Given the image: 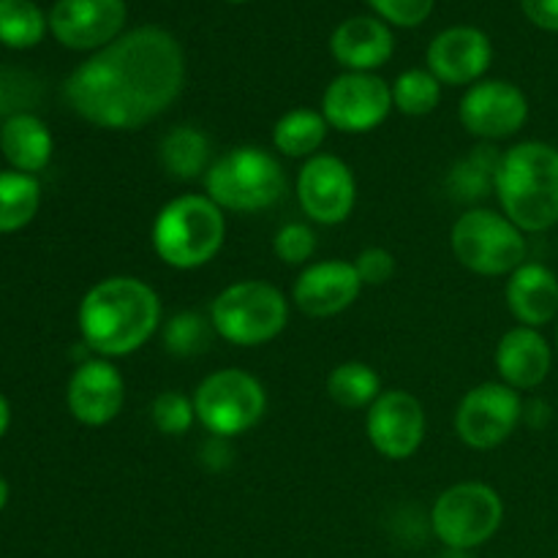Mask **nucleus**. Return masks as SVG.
Returning a JSON list of instances; mask_svg holds the SVG:
<instances>
[{
    "instance_id": "obj_30",
    "label": "nucleus",
    "mask_w": 558,
    "mask_h": 558,
    "mask_svg": "<svg viewBox=\"0 0 558 558\" xmlns=\"http://www.w3.org/2000/svg\"><path fill=\"white\" fill-rule=\"evenodd\" d=\"M210 322L202 319L199 314H191V311L174 314L163 325V347L174 357H194V354L205 352L207 341H210Z\"/></svg>"
},
{
    "instance_id": "obj_38",
    "label": "nucleus",
    "mask_w": 558,
    "mask_h": 558,
    "mask_svg": "<svg viewBox=\"0 0 558 558\" xmlns=\"http://www.w3.org/2000/svg\"><path fill=\"white\" fill-rule=\"evenodd\" d=\"M229 3H243V0H229Z\"/></svg>"
},
{
    "instance_id": "obj_28",
    "label": "nucleus",
    "mask_w": 558,
    "mask_h": 558,
    "mask_svg": "<svg viewBox=\"0 0 558 558\" xmlns=\"http://www.w3.org/2000/svg\"><path fill=\"white\" fill-rule=\"evenodd\" d=\"M441 101V82L430 71L412 69L403 71L392 82V107L409 118H423L430 114Z\"/></svg>"
},
{
    "instance_id": "obj_25",
    "label": "nucleus",
    "mask_w": 558,
    "mask_h": 558,
    "mask_svg": "<svg viewBox=\"0 0 558 558\" xmlns=\"http://www.w3.org/2000/svg\"><path fill=\"white\" fill-rule=\"evenodd\" d=\"M381 392L379 374L368 363H341L327 376V396L341 409H371Z\"/></svg>"
},
{
    "instance_id": "obj_3",
    "label": "nucleus",
    "mask_w": 558,
    "mask_h": 558,
    "mask_svg": "<svg viewBox=\"0 0 558 558\" xmlns=\"http://www.w3.org/2000/svg\"><path fill=\"white\" fill-rule=\"evenodd\" d=\"M501 213L521 232H548L558 223V147L529 140L501 153L496 172Z\"/></svg>"
},
{
    "instance_id": "obj_34",
    "label": "nucleus",
    "mask_w": 558,
    "mask_h": 558,
    "mask_svg": "<svg viewBox=\"0 0 558 558\" xmlns=\"http://www.w3.org/2000/svg\"><path fill=\"white\" fill-rule=\"evenodd\" d=\"M354 270H357L363 287H381L396 272V259L385 248H365L360 251L357 262H354Z\"/></svg>"
},
{
    "instance_id": "obj_33",
    "label": "nucleus",
    "mask_w": 558,
    "mask_h": 558,
    "mask_svg": "<svg viewBox=\"0 0 558 558\" xmlns=\"http://www.w3.org/2000/svg\"><path fill=\"white\" fill-rule=\"evenodd\" d=\"M371 9L398 27H417L428 20L436 0H368Z\"/></svg>"
},
{
    "instance_id": "obj_17",
    "label": "nucleus",
    "mask_w": 558,
    "mask_h": 558,
    "mask_svg": "<svg viewBox=\"0 0 558 558\" xmlns=\"http://www.w3.org/2000/svg\"><path fill=\"white\" fill-rule=\"evenodd\" d=\"M363 292L354 265L341 259H327L308 265L298 276L292 289V300L305 316L325 319L347 311Z\"/></svg>"
},
{
    "instance_id": "obj_36",
    "label": "nucleus",
    "mask_w": 558,
    "mask_h": 558,
    "mask_svg": "<svg viewBox=\"0 0 558 558\" xmlns=\"http://www.w3.org/2000/svg\"><path fill=\"white\" fill-rule=\"evenodd\" d=\"M9 423H11V409H9V401H5L3 396H0V436L9 430Z\"/></svg>"
},
{
    "instance_id": "obj_24",
    "label": "nucleus",
    "mask_w": 558,
    "mask_h": 558,
    "mask_svg": "<svg viewBox=\"0 0 558 558\" xmlns=\"http://www.w3.org/2000/svg\"><path fill=\"white\" fill-rule=\"evenodd\" d=\"M327 120L316 109H292L272 125V145L281 156L314 158L327 140Z\"/></svg>"
},
{
    "instance_id": "obj_16",
    "label": "nucleus",
    "mask_w": 558,
    "mask_h": 558,
    "mask_svg": "<svg viewBox=\"0 0 558 558\" xmlns=\"http://www.w3.org/2000/svg\"><path fill=\"white\" fill-rule=\"evenodd\" d=\"M69 412L82 425H107L123 412L125 379L109 360H85L69 381Z\"/></svg>"
},
{
    "instance_id": "obj_18",
    "label": "nucleus",
    "mask_w": 558,
    "mask_h": 558,
    "mask_svg": "<svg viewBox=\"0 0 558 558\" xmlns=\"http://www.w3.org/2000/svg\"><path fill=\"white\" fill-rule=\"evenodd\" d=\"M490 60V38L469 25L441 31L428 47V71L445 85H477Z\"/></svg>"
},
{
    "instance_id": "obj_5",
    "label": "nucleus",
    "mask_w": 558,
    "mask_h": 558,
    "mask_svg": "<svg viewBox=\"0 0 558 558\" xmlns=\"http://www.w3.org/2000/svg\"><path fill=\"white\" fill-rule=\"evenodd\" d=\"M205 191L221 210H270L287 191V174L270 150L256 145L234 147L210 163Z\"/></svg>"
},
{
    "instance_id": "obj_13",
    "label": "nucleus",
    "mask_w": 558,
    "mask_h": 558,
    "mask_svg": "<svg viewBox=\"0 0 558 558\" xmlns=\"http://www.w3.org/2000/svg\"><path fill=\"white\" fill-rule=\"evenodd\" d=\"M368 441L387 461H407L425 439V409L412 392L385 390L365 417Z\"/></svg>"
},
{
    "instance_id": "obj_1",
    "label": "nucleus",
    "mask_w": 558,
    "mask_h": 558,
    "mask_svg": "<svg viewBox=\"0 0 558 558\" xmlns=\"http://www.w3.org/2000/svg\"><path fill=\"white\" fill-rule=\"evenodd\" d=\"M185 85V54L161 27H136L93 52L65 82L71 109L109 131H136L167 112Z\"/></svg>"
},
{
    "instance_id": "obj_15",
    "label": "nucleus",
    "mask_w": 558,
    "mask_h": 558,
    "mask_svg": "<svg viewBox=\"0 0 558 558\" xmlns=\"http://www.w3.org/2000/svg\"><path fill=\"white\" fill-rule=\"evenodd\" d=\"M125 25L123 0H58L49 14L54 38L69 49H104Z\"/></svg>"
},
{
    "instance_id": "obj_11",
    "label": "nucleus",
    "mask_w": 558,
    "mask_h": 558,
    "mask_svg": "<svg viewBox=\"0 0 558 558\" xmlns=\"http://www.w3.org/2000/svg\"><path fill=\"white\" fill-rule=\"evenodd\" d=\"M523 420V403L518 390L505 381H485L463 396L456 412V430L472 450H494L515 434Z\"/></svg>"
},
{
    "instance_id": "obj_32",
    "label": "nucleus",
    "mask_w": 558,
    "mask_h": 558,
    "mask_svg": "<svg viewBox=\"0 0 558 558\" xmlns=\"http://www.w3.org/2000/svg\"><path fill=\"white\" fill-rule=\"evenodd\" d=\"M272 251L287 265H308L316 254V232L308 223H287L272 238Z\"/></svg>"
},
{
    "instance_id": "obj_6",
    "label": "nucleus",
    "mask_w": 558,
    "mask_h": 558,
    "mask_svg": "<svg viewBox=\"0 0 558 558\" xmlns=\"http://www.w3.org/2000/svg\"><path fill=\"white\" fill-rule=\"evenodd\" d=\"M289 322V303L267 281H238L210 305V325L234 347H262L276 341Z\"/></svg>"
},
{
    "instance_id": "obj_2",
    "label": "nucleus",
    "mask_w": 558,
    "mask_h": 558,
    "mask_svg": "<svg viewBox=\"0 0 558 558\" xmlns=\"http://www.w3.org/2000/svg\"><path fill=\"white\" fill-rule=\"evenodd\" d=\"M158 327H161V300L156 289L142 278H104L87 289L80 303L82 341L104 360L140 352Z\"/></svg>"
},
{
    "instance_id": "obj_7",
    "label": "nucleus",
    "mask_w": 558,
    "mask_h": 558,
    "mask_svg": "<svg viewBox=\"0 0 558 558\" xmlns=\"http://www.w3.org/2000/svg\"><path fill=\"white\" fill-rule=\"evenodd\" d=\"M456 259L477 276H512L526 262V238L505 213L472 207L452 223Z\"/></svg>"
},
{
    "instance_id": "obj_19",
    "label": "nucleus",
    "mask_w": 558,
    "mask_h": 558,
    "mask_svg": "<svg viewBox=\"0 0 558 558\" xmlns=\"http://www.w3.org/2000/svg\"><path fill=\"white\" fill-rule=\"evenodd\" d=\"M496 368L501 381L512 390H534L548 379L554 368V352L545 336L534 327H512L496 347Z\"/></svg>"
},
{
    "instance_id": "obj_4",
    "label": "nucleus",
    "mask_w": 558,
    "mask_h": 558,
    "mask_svg": "<svg viewBox=\"0 0 558 558\" xmlns=\"http://www.w3.org/2000/svg\"><path fill=\"white\" fill-rule=\"evenodd\" d=\"M150 240L163 265L174 270H196L221 251L227 240V218L207 194H183L158 210Z\"/></svg>"
},
{
    "instance_id": "obj_26",
    "label": "nucleus",
    "mask_w": 558,
    "mask_h": 558,
    "mask_svg": "<svg viewBox=\"0 0 558 558\" xmlns=\"http://www.w3.org/2000/svg\"><path fill=\"white\" fill-rule=\"evenodd\" d=\"M41 205V185L33 174L0 172V232L27 227Z\"/></svg>"
},
{
    "instance_id": "obj_37",
    "label": "nucleus",
    "mask_w": 558,
    "mask_h": 558,
    "mask_svg": "<svg viewBox=\"0 0 558 558\" xmlns=\"http://www.w3.org/2000/svg\"><path fill=\"white\" fill-rule=\"evenodd\" d=\"M5 501H9V485H5V480L0 477V510L5 507Z\"/></svg>"
},
{
    "instance_id": "obj_10",
    "label": "nucleus",
    "mask_w": 558,
    "mask_h": 558,
    "mask_svg": "<svg viewBox=\"0 0 558 558\" xmlns=\"http://www.w3.org/2000/svg\"><path fill=\"white\" fill-rule=\"evenodd\" d=\"M392 87L368 71H347L327 85L322 114L330 129L343 134H365L390 118Z\"/></svg>"
},
{
    "instance_id": "obj_39",
    "label": "nucleus",
    "mask_w": 558,
    "mask_h": 558,
    "mask_svg": "<svg viewBox=\"0 0 558 558\" xmlns=\"http://www.w3.org/2000/svg\"><path fill=\"white\" fill-rule=\"evenodd\" d=\"M556 347H558V332H556Z\"/></svg>"
},
{
    "instance_id": "obj_27",
    "label": "nucleus",
    "mask_w": 558,
    "mask_h": 558,
    "mask_svg": "<svg viewBox=\"0 0 558 558\" xmlns=\"http://www.w3.org/2000/svg\"><path fill=\"white\" fill-rule=\"evenodd\" d=\"M501 156L490 145L477 147L472 156L463 158L461 163H456L447 178L452 196L461 202H474L488 196L490 191H496V172H499Z\"/></svg>"
},
{
    "instance_id": "obj_8",
    "label": "nucleus",
    "mask_w": 558,
    "mask_h": 558,
    "mask_svg": "<svg viewBox=\"0 0 558 558\" xmlns=\"http://www.w3.org/2000/svg\"><path fill=\"white\" fill-rule=\"evenodd\" d=\"M267 392L256 376L240 368H223L205 376L194 392V412L210 436L232 439L262 420Z\"/></svg>"
},
{
    "instance_id": "obj_35",
    "label": "nucleus",
    "mask_w": 558,
    "mask_h": 558,
    "mask_svg": "<svg viewBox=\"0 0 558 558\" xmlns=\"http://www.w3.org/2000/svg\"><path fill=\"white\" fill-rule=\"evenodd\" d=\"M529 20L543 31L558 33V0H521Z\"/></svg>"
},
{
    "instance_id": "obj_12",
    "label": "nucleus",
    "mask_w": 558,
    "mask_h": 558,
    "mask_svg": "<svg viewBox=\"0 0 558 558\" xmlns=\"http://www.w3.org/2000/svg\"><path fill=\"white\" fill-rule=\"evenodd\" d=\"M298 199L311 221L338 227L352 216L357 202V180L352 167L330 153H316L298 174Z\"/></svg>"
},
{
    "instance_id": "obj_21",
    "label": "nucleus",
    "mask_w": 558,
    "mask_h": 558,
    "mask_svg": "<svg viewBox=\"0 0 558 558\" xmlns=\"http://www.w3.org/2000/svg\"><path fill=\"white\" fill-rule=\"evenodd\" d=\"M507 305L523 327L539 330L558 314V278L539 262H523L507 281Z\"/></svg>"
},
{
    "instance_id": "obj_14",
    "label": "nucleus",
    "mask_w": 558,
    "mask_h": 558,
    "mask_svg": "<svg viewBox=\"0 0 558 558\" xmlns=\"http://www.w3.org/2000/svg\"><path fill=\"white\" fill-rule=\"evenodd\" d=\"M529 120V101L523 90L505 80L477 82L461 98L463 129L480 140L515 136Z\"/></svg>"
},
{
    "instance_id": "obj_20",
    "label": "nucleus",
    "mask_w": 558,
    "mask_h": 558,
    "mask_svg": "<svg viewBox=\"0 0 558 558\" xmlns=\"http://www.w3.org/2000/svg\"><path fill=\"white\" fill-rule=\"evenodd\" d=\"M338 63L349 71H374L392 58L396 38L390 27L374 16H352L341 22L330 38Z\"/></svg>"
},
{
    "instance_id": "obj_31",
    "label": "nucleus",
    "mask_w": 558,
    "mask_h": 558,
    "mask_svg": "<svg viewBox=\"0 0 558 558\" xmlns=\"http://www.w3.org/2000/svg\"><path fill=\"white\" fill-rule=\"evenodd\" d=\"M153 425L167 436H185L194 425V398L183 396L178 390H163L158 392L156 401L150 407Z\"/></svg>"
},
{
    "instance_id": "obj_23",
    "label": "nucleus",
    "mask_w": 558,
    "mask_h": 558,
    "mask_svg": "<svg viewBox=\"0 0 558 558\" xmlns=\"http://www.w3.org/2000/svg\"><path fill=\"white\" fill-rule=\"evenodd\" d=\"M158 158H161V167L169 178L194 180L210 169V140L194 125H178L161 140Z\"/></svg>"
},
{
    "instance_id": "obj_22",
    "label": "nucleus",
    "mask_w": 558,
    "mask_h": 558,
    "mask_svg": "<svg viewBox=\"0 0 558 558\" xmlns=\"http://www.w3.org/2000/svg\"><path fill=\"white\" fill-rule=\"evenodd\" d=\"M0 150L16 172H41L54 150L52 134L36 114H11L0 129Z\"/></svg>"
},
{
    "instance_id": "obj_29",
    "label": "nucleus",
    "mask_w": 558,
    "mask_h": 558,
    "mask_svg": "<svg viewBox=\"0 0 558 558\" xmlns=\"http://www.w3.org/2000/svg\"><path fill=\"white\" fill-rule=\"evenodd\" d=\"M47 22L31 0H0V41L5 47L27 49L44 38Z\"/></svg>"
},
{
    "instance_id": "obj_9",
    "label": "nucleus",
    "mask_w": 558,
    "mask_h": 558,
    "mask_svg": "<svg viewBox=\"0 0 558 558\" xmlns=\"http://www.w3.org/2000/svg\"><path fill=\"white\" fill-rule=\"evenodd\" d=\"M505 501L485 483H458L436 499L430 523L439 543L450 550L480 548L501 529Z\"/></svg>"
}]
</instances>
